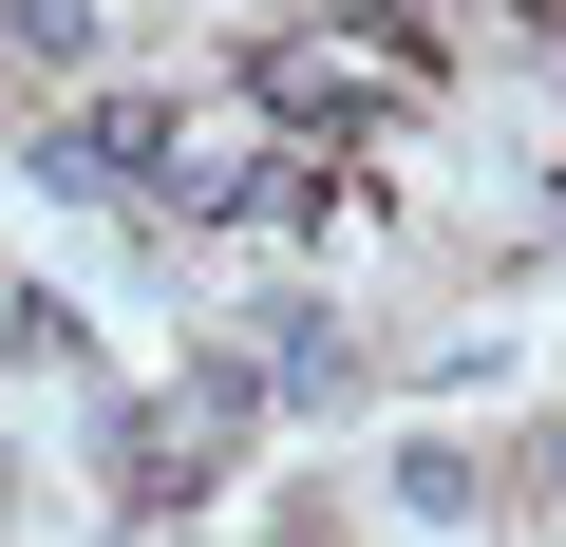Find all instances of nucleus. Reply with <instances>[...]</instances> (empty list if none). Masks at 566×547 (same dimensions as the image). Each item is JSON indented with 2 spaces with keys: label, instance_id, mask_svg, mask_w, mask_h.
Masks as SVG:
<instances>
[{
  "label": "nucleus",
  "instance_id": "nucleus-2",
  "mask_svg": "<svg viewBox=\"0 0 566 547\" xmlns=\"http://www.w3.org/2000/svg\"><path fill=\"white\" fill-rule=\"evenodd\" d=\"M397 509H416V528H472V509H491V472H472L453 434H416V453H397Z\"/></svg>",
  "mask_w": 566,
  "mask_h": 547
},
{
  "label": "nucleus",
  "instance_id": "nucleus-3",
  "mask_svg": "<svg viewBox=\"0 0 566 547\" xmlns=\"http://www.w3.org/2000/svg\"><path fill=\"white\" fill-rule=\"evenodd\" d=\"M283 547H322V528H283Z\"/></svg>",
  "mask_w": 566,
  "mask_h": 547
},
{
  "label": "nucleus",
  "instance_id": "nucleus-4",
  "mask_svg": "<svg viewBox=\"0 0 566 547\" xmlns=\"http://www.w3.org/2000/svg\"><path fill=\"white\" fill-rule=\"evenodd\" d=\"M547 20H566V0H547Z\"/></svg>",
  "mask_w": 566,
  "mask_h": 547
},
{
  "label": "nucleus",
  "instance_id": "nucleus-1",
  "mask_svg": "<svg viewBox=\"0 0 566 547\" xmlns=\"http://www.w3.org/2000/svg\"><path fill=\"white\" fill-rule=\"evenodd\" d=\"M397 76H416V39H359V20H322V39H283V57H264L283 114H359V95H397Z\"/></svg>",
  "mask_w": 566,
  "mask_h": 547
}]
</instances>
